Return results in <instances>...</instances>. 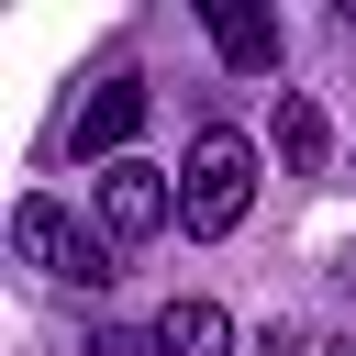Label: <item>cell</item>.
<instances>
[{"label":"cell","instance_id":"cell-1","mask_svg":"<svg viewBox=\"0 0 356 356\" xmlns=\"http://www.w3.org/2000/svg\"><path fill=\"white\" fill-rule=\"evenodd\" d=\"M245 211H256V145H245L234 122H200L189 156H178V222H189L200 245H222Z\"/></svg>","mask_w":356,"mask_h":356},{"label":"cell","instance_id":"cell-2","mask_svg":"<svg viewBox=\"0 0 356 356\" xmlns=\"http://www.w3.org/2000/svg\"><path fill=\"white\" fill-rule=\"evenodd\" d=\"M11 256H22L44 289H111V278H122V245L89 234V222H78L67 200H44V189L11 200Z\"/></svg>","mask_w":356,"mask_h":356},{"label":"cell","instance_id":"cell-3","mask_svg":"<svg viewBox=\"0 0 356 356\" xmlns=\"http://www.w3.org/2000/svg\"><path fill=\"white\" fill-rule=\"evenodd\" d=\"M89 211H100V234H111V245H145L156 222H178V178H167V167H145V156H122V167H100V178H89Z\"/></svg>","mask_w":356,"mask_h":356},{"label":"cell","instance_id":"cell-4","mask_svg":"<svg viewBox=\"0 0 356 356\" xmlns=\"http://www.w3.org/2000/svg\"><path fill=\"white\" fill-rule=\"evenodd\" d=\"M145 111H156V100H145V78H134V67H111V78L78 100L67 145H78V156H100V167H122V156H134V134H145Z\"/></svg>","mask_w":356,"mask_h":356},{"label":"cell","instance_id":"cell-5","mask_svg":"<svg viewBox=\"0 0 356 356\" xmlns=\"http://www.w3.org/2000/svg\"><path fill=\"white\" fill-rule=\"evenodd\" d=\"M200 33H211V56L234 78H267L278 67V11H256V0H200Z\"/></svg>","mask_w":356,"mask_h":356},{"label":"cell","instance_id":"cell-6","mask_svg":"<svg viewBox=\"0 0 356 356\" xmlns=\"http://www.w3.org/2000/svg\"><path fill=\"white\" fill-rule=\"evenodd\" d=\"M145 334H156V356H234V312L222 300H167Z\"/></svg>","mask_w":356,"mask_h":356},{"label":"cell","instance_id":"cell-7","mask_svg":"<svg viewBox=\"0 0 356 356\" xmlns=\"http://www.w3.org/2000/svg\"><path fill=\"white\" fill-rule=\"evenodd\" d=\"M323 156H334V122H323L312 89H289V100H278V167H289V178H323Z\"/></svg>","mask_w":356,"mask_h":356},{"label":"cell","instance_id":"cell-8","mask_svg":"<svg viewBox=\"0 0 356 356\" xmlns=\"http://www.w3.org/2000/svg\"><path fill=\"white\" fill-rule=\"evenodd\" d=\"M89 356H156V334H122V323H100V334H89Z\"/></svg>","mask_w":356,"mask_h":356},{"label":"cell","instance_id":"cell-9","mask_svg":"<svg viewBox=\"0 0 356 356\" xmlns=\"http://www.w3.org/2000/svg\"><path fill=\"white\" fill-rule=\"evenodd\" d=\"M345 33H356V0H345Z\"/></svg>","mask_w":356,"mask_h":356}]
</instances>
